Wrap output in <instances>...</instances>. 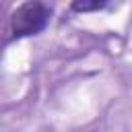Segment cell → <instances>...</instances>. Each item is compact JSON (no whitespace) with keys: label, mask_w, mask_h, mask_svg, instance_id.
<instances>
[{"label":"cell","mask_w":132,"mask_h":132,"mask_svg":"<svg viewBox=\"0 0 132 132\" xmlns=\"http://www.w3.org/2000/svg\"><path fill=\"white\" fill-rule=\"evenodd\" d=\"M105 6H107L105 0H76V2H72V10H76V12L101 10V8H105Z\"/></svg>","instance_id":"obj_2"},{"label":"cell","mask_w":132,"mask_h":132,"mask_svg":"<svg viewBox=\"0 0 132 132\" xmlns=\"http://www.w3.org/2000/svg\"><path fill=\"white\" fill-rule=\"evenodd\" d=\"M50 14H52V10L43 2H25V4H21L10 16L12 37L21 39V37L37 35L50 23Z\"/></svg>","instance_id":"obj_1"}]
</instances>
